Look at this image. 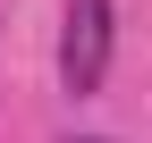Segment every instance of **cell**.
<instances>
[{"instance_id":"6da1fadb","label":"cell","mask_w":152,"mask_h":143,"mask_svg":"<svg viewBox=\"0 0 152 143\" xmlns=\"http://www.w3.org/2000/svg\"><path fill=\"white\" fill-rule=\"evenodd\" d=\"M110 0H68V25H59V84L68 93H102L110 76Z\"/></svg>"},{"instance_id":"7a4b0ae2","label":"cell","mask_w":152,"mask_h":143,"mask_svg":"<svg viewBox=\"0 0 152 143\" xmlns=\"http://www.w3.org/2000/svg\"><path fill=\"white\" fill-rule=\"evenodd\" d=\"M76 143H110V135H76Z\"/></svg>"}]
</instances>
